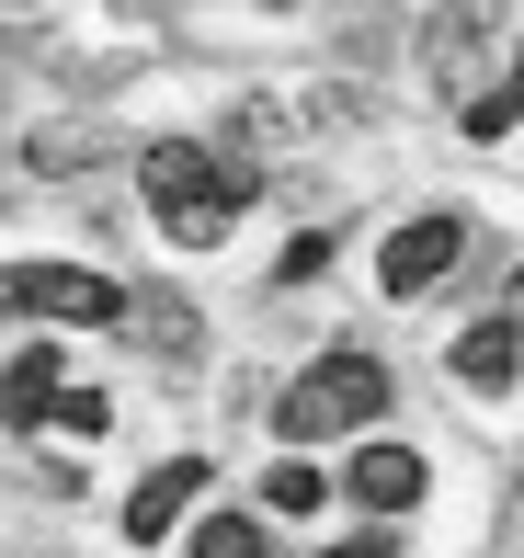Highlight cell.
Returning <instances> with one entry per match:
<instances>
[{
    "label": "cell",
    "instance_id": "1",
    "mask_svg": "<svg viewBox=\"0 0 524 558\" xmlns=\"http://www.w3.org/2000/svg\"><path fill=\"white\" fill-rule=\"evenodd\" d=\"M137 183H148V217H160L183 251H217V240H229V217L263 194V171H252V160H217V148H194V137H160V148L137 160Z\"/></svg>",
    "mask_w": 524,
    "mask_h": 558
},
{
    "label": "cell",
    "instance_id": "2",
    "mask_svg": "<svg viewBox=\"0 0 524 558\" xmlns=\"http://www.w3.org/2000/svg\"><path fill=\"white\" fill-rule=\"evenodd\" d=\"M377 411H388V365L342 342V353H319V365L273 399V434H285V445H319V434H365Z\"/></svg>",
    "mask_w": 524,
    "mask_h": 558
},
{
    "label": "cell",
    "instance_id": "3",
    "mask_svg": "<svg viewBox=\"0 0 524 558\" xmlns=\"http://www.w3.org/2000/svg\"><path fill=\"white\" fill-rule=\"evenodd\" d=\"M12 296L23 319H81V331H103V319H137V296L114 286V274H92V263H12Z\"/></svg>",
    "mask_w": 524,
    "mask_h": 558
},
{
    "label": "cell",
    "instance_id": "4",
    "mask_svg": "<svg viewBox=\"0 0 524 558\" xmlns=\"http://www.w3.org/2000/svg\"><path fill=\"white\" fill-rule=\"evenodd\" d=\"M456 251H467V228H456V217H411V228L377 251V286H388V296H434L444 274H456Z\"/></svg>",
    "mask_w": 524,
    "mask_h": 558
},
{
    "label": "cell",
    "instance_id": "5",
    "mask_svg": "<svg viewBox=\"0 0 524 558\" xmlns=\"http://www.w3.org/2000/svg\"><path fill=\"white\" fill-rule=\"evenodd\" d=\"M422 478H434V468H422L411 445H354V468H342V490H354L365 513H411V501H422Z\"/></svg>",
    "mask_w": 524,
    "mask_h": 558
},
{
    "label": "cell",
    "instance_id": "6",
    "mask_svg": "<svg viewBox=\"0 0 524 558\" xmlns=\"http://www.w3.org/2000/svg\"><path fill=\"white\" fill-rule=\"evenodd\" d=\"M194 490H206V456H171V468H148V478H137V501H126V536H137V547H160L171 524H183V501H194Z\"/></svg>",
    "mask_w": 524,
    "mask_h": 558
},
{
    "label": "cell",
    "instance_id": "7",
    "mask_svg": "<svg viewBox=\"0 0 524 558\" xmlns=\"http://www.w3.org/2000/svg\"><path fill=\"white\" fill-rule=\"evenodd\" d=\"M444 365H456L479 399H502L513 376H524V319H479V331H456V353H444Z\"/></svg>",
    "mask_w": 524,
    "mask_h": 558
},
{
    "label": "cell",
    "instance_id": "8",
    "mask_svg": "<svg viewBox=\"0 0 524 558\" xmlns=\"http://www.w3.org/2000/svg\"><path fill=\"white\" fill-rule=\"evenodd\" d=\"M58 399H69V388H58V353H46V342H23V353H12V434H35Z\"/></svg>",
    "mask_w": 524,
    "mask_h": 558
},
{
    "label": "cell",
    "instance_id": "9",
    "mask_svg": "<svg viewBox=\"0 0 524 558\" xmlns=\"http://www.w3.org/2000/svg\"><path fill=\"white\" fill-rule=\"evenodd\" d=\"M194 558H273V536L252 513H206V524H194Z\"/></svg>",
    "mask_w": 524,
    "mask_h": 558
},
{
    "label": "cell",
    "instance_id": "10",
    "mask_svg": "<svg viewBox=\"0 0 524 558\" xmlns=\"http://www.w3.org/2000/svg\"><path fill=\"white\" fill-rule=\"evenodd\" d=\"M137 331L160 342V353H194V342H206V331H194V308H183V296H137Z\"/></svg>",
    "mask_w": 524,
    "mask_h": 558
},
{
    "label": "cell",
    "instance_id": "11",
    "mask_svg": "<svg viewBox=\"0 0 524 558\" xmlns=\"http://www.w3.org/2000/svg\"><path fill=\"white\" fill-rule=\"evenodd\" d=\"M513 114H524V58H513V69H502V81H490V92H479V104H467V137H502V125H513Z\"/></svg>",
    "mask_w": 524,
    "mask_h": 558
},
{
    "label": "cell",
    "instance_id": "12",
    "mask_svg": "<svg viewBox=\"0 0 524 558\" xmlns=\"http://www.w3.org/2000/svg\"><path fill=\"white\" fill-rule=\"evenodd\" d=\"M46 422H58V434H81V445H103V422H114V399H103V388H69L58 411H46Z\"/></svg>",
    "mask_w": 524,
    "mask_h": 558
},
{
    "label": "cell",
    "instance_id": "13",
    "mask_svg": "<svg viewBox=\"0 0 524 558\" xmlns=\"http://www.w3.org/2000/svg\"><path fill=\"white\" fill-rule=\"evenodd\" d=\"M263 513H285V524L319 513V468H273V478H263Z\"/></svg>",
    "mask_w": 524,
    "mask_h": 558
},
{
    "label": "cell",
    "instance_id": "14",
    "mask_svg": "<svg viewBox=\"0 0 524 558\" xmlns=\"http://www.w3.org/2000/svg\"><path fill=\"white\" fill-rule=\"evenodd\" d=\"M331 558H399V547L388 536H354V547H331Z\"/></svg>",
    "mask_w": 524,
    "mask_h": 558
},
{
    "label": "cell",
    "instance_id": "15",
    "mask_svg": "<svg viewBox=\"0 0 524 558\" xmlns=\"http://www.w3.org/2000/svg\"><path fill=\"white\" fill-rule=\"evenodd\" d=\"M513 319H524V274H513Z\"/></svg>",
    "mask_w": 524,
    "mask_h": 558
}]
</instances>
